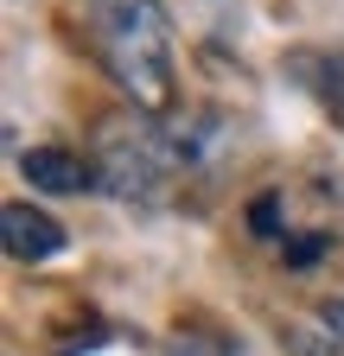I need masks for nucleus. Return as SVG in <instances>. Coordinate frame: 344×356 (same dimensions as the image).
Instances as JSON below:
<instances>
[{"label": "nucleus", "instance_id": "5", "mask_svg": "<svg viewBox=\"0 0 344 356\" xmlns=\"http://www.w3.org/2000/svg\"><path fill=\"white\" fill-rule=\"evenodd\" d=\"M287 76L344 127V58L338 51H287Z\"/></svg>", "mask_w": 344, "mask_h": 356}, {"label": "nucleus", "instance_id": "7", "mask_svg": "<svg viewBox=\"0 0 344 356\" xmlns=\"http://www.w3.org/2000/svg\"><path fill=\"white\" fill-rule=\"evenodd\" d=\"M274 222H281V197L268 191V197L249 204V229H255V236H274Z\"/></svg>", "mask_w": 344, "mask_h": 356}, {"label": "nucleus", "instance_id": "2", "mask_svg": "<svg viewBox=\"0 0 344 356\" xmlns=\"http://www.w3.org/2000/svg\"><path fill=\"white\" fill-rule=\"evenodd\" d=\"M90 165H96V191L121 204H159L179 172V153H172V134H153L141 121H102Z\"/></svg>", "mask_w": 344, "mask_h": 356}, {"label": "nucleus", "instance_id": "8", "mask_svg": "<svg viewBox=\"0 0 344 356\" xmlns=\"http://www.w3.org/2000/svg\"><path fill=\"white\" fill-rule=\"evenodd\" d=\"M319 325H325V331H331V337H338V343H344V293H338V299H325V305H319Z\"/></svg>", "mask_w": 344, "mask_h": 356}, {"label": "nucleus", "instance_id": "1", "mask_svg": "<svg viewBox=\"0 0 344 356\" xmlns=\"http://www.w3.org/2000/svg\"><path fill=\"white\" fill-rule=\"evenodd\" d=\"M102 64H109L115 89L141 115H172L179 108L166 0H109V13H102Z\"/></svg>", "mask_w": 344, "mask_h": 356}, {"label": "nucleus", "instance_id": "9", "mask_svg": "<svg viewBox=\"0 0 344 356\" xmlns=\"http://www.w3.org/2000/svg\"><path fill=\"white\" fill-rule=\"evenodd\" d=\"M325 242H331V236H306V242H293V248H287V261H293V267H306V261H313Z\"/></svg>", "mask_w": 344, "mask_h": 356}, {"label": "nucleus", "instance_id": "3", "mask_svg": "<svg viewBox=\"0 0 344 356\" xmlns=\"http://www.w3.org/2000/svg\"><path fill=\"white\" fill-rule=\"evenodd\" d=\"M0 242H7V254L19 267H38V261L64 254L70 229H64L58 216H45L38 204H7V210H0Z\"/></svg>", "mask_w": 344, "mask_h": 356}, {"label": "nucleus", "instance_id": "4", "mask_svg": "<svg viewBox=\"0 0 344 356\" xmlns=\"http://www.w3.org/2000/svg\"><path fill=\"white\" fill-rule=\"evenodd\" d=\"M19 172L32 178V191H52V197H83L96 191V165L70 153V147H26L19 153Z\"/></svg>", "mask_w": 344, "mask_h": 356}, {"label": "nucleus", "instance_id": "6", "mask_svg": "<svg viewBox=\"0 0 344 356\" xmlns=\"http://www.w3.org/2000/svg\"><path fill=\"white\" fill-rule=\"evenodd\" d=\"M287 356H344L331 331H287Z\"/></svg>", "mask_w": 344, "mask_h": 356}]
</instances>
